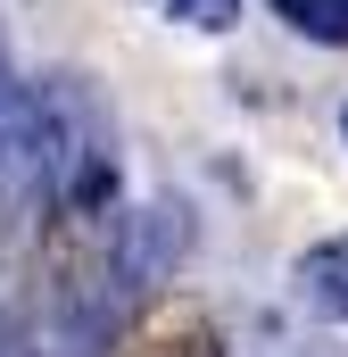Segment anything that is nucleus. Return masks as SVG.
I'll return each mask as SVG.
<instances>
[{"instance_id":"obj_6","label":"nucleus","mask_w":348,"mask_h":357,"mask_svg":"<svg viewBox=\"0 0 348 357\" xmlns=\"http://www.w3.org/2000/svg\"><path fill=\"white\" fill-rule=\"evenodd\" d=\"M340 133H348V108H340Z\"/></svg>"},{"instance_id":"obj_5","label":"nucleus","mask_w":348,"mask_h":357,"mask_svg":"<svg viewBox=\"0 0 348 357\" xmlns=\"http://www.w3.org/2000/svg\"><path fill=\"white\" fill-rule=\"evenodd\" d=\"M0 357H33V349H25V333H17L8 316H0Z\"/></svg>"},{"instance_id":"obj_4","label":"nucleus","mask_w":348,"mask_h":357,"mask_svg":"<svg viewBox=\"0 0 348 357\" xmlns=\"http://www.w3.org/2000/svg\"><path fill=\"white\" fill-rule=\"evenodd\" d=\"M174 25H199V33H232L241 25V0H158Z\"/></svg>"},{"instance_id":"obj_3","label":"nucleus","mask_w":348,"mask_h":357,"mask_svg":"<svg viewBox=\"0 0 348 357\" xmlns=\"http://www.w3.org/2000/svg\"><path fill=\"white\" fill-rule=\"evenodd\" d=\"M290 33H307V42H332V50H348V0H265Z\"/></svg>"},{"instance_id":"obj_2","label":"nucleus","mask_w":348,"mask_h":357,"mask_svg":"<svg viewBox=\"0 0 348 357\" xmlns=\"http://www.w3.org/2000/svg\"><path fill=\"white\" fill-rule=\"evenodd\" d=\"M299 291H307L332 324H348V233L340 241H315V250L299 258Z\"/></svg>"},{"instance_id":"obj_1","label":"nucleus","mask_w":348,"mask_h":357,"mask_svg":"<svg viewBox=\"0 0 348 357\" xmlns=\"http://www.w3.org/2000/svg\"><path fill=\"white\" fill-rule=\"evenodd\" d=\"M116 357H224V333H216L207 307H191V299H158V307H141V316L125 324Z\"/></svg>"}]
</instances>
